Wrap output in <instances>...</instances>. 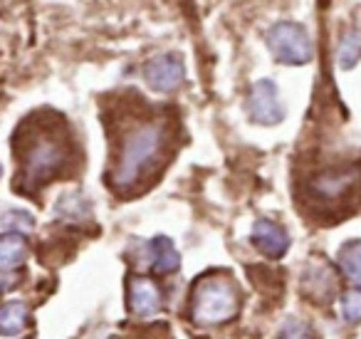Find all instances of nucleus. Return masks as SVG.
Segmentation results:
<instances>
[{
  "label": "nucleus",
  "instance_id": "nucleus-1",
  "mask_svg": "<svg viewBox=\"0 0 361 339\" xmlns=\"http://www.w3.org/2000/svg\"><path fill=\"white\" fill-rule=\"evenodd\" d=\"M75 139L65 126V117L37 112L16 134L18 159V194H32L50 181L60 179L62 171L72 164Z\"/></svg>",
  "mask_w": 361,
  "mask_h": 339
},
{
  "label": "nucleus",
  "instance_id": "nucleus-2",
  "mask_svg": "<svg viewBox=\"0 0 361 339\" xmlns=\"http://www.w3.org/2000/svg\"><path fill=\"white\" fill-rule=\"evenodd\" d=\"M171 144L169 121L161 114L129 117L121 124L119 141L111 151L109 186L114 191H131L154 171L164 166V154Z\"/></svg>",
  "mask_w": 361,
  "mask_h": 339
},
{
  "label": "nucleus",
  "instance_id": "nucleus-3",
  "mask_svg": "<svg viewBox=\"0 0 361 339\" xmlns=\"http://www.w3.org/2000/svg\"><path fill=\"white\" fill-rule=\"evenodd\" d=\"M305 196L322 208H339L361 201V161L329 164L314 171L305 184Z\"/></svg>",
  "mask_w": 361,
  "mask_h": 339
},
{
  "label": "nucleus",
  "instance_id": "nucleus-4",
  "mask_svg": "<svg viewBox=\"0 0 361 339\" xmlns=\"http://www.w3.org/2000/svg\"><path fill=\"white\" fill-rule=\"evenodd\" d=\"M240 309V297L233 282L223 278H203L193 287L191 314L198 324H221L233 319Z\"/></svg>",
  "mask_w": 361,
  "mask_h": 339
},
{
  "label": "nucleus",
  "instance_id": "nucleus-5",
  "mask_svg": "<svg viewBox=\"0 0 361 339\" xmlns=\"http://www.w3.org/2000/svg\"><path fill=\"white\" fill-rule=\"evenodd\" d=\"M265 42L272 57L282 65H307L312 60V37L305 25L295 20H280L267 30Z\"/></svg>",
  "mask_w": 361,
  "mask_h": 339
},
{
  "label": "nucleus",
  "instance_id": "nucleus-6",
  "mask_svg": "<svg viewBox=\"0 0 361 339\" xmlns=\"http://www.w3.org/2000/svg\"><path fill=\"white\" fill-rule=\"evenodd\" d=\"M247 114L255 124L275 126L285 119V105L272 80H257L247 92Z\"/></svg>",
  "mask_w": 361,
  "mask_h": 339
},
{
  "label": "nucleus",
  "instance_id": "nucleus-7",
  "mask_svg": "<svg viewBox=\"0 0 361 339\" xmlns=\"http://www.w3.org/2000/svg\"><path fill=\"white\" fill-rule=\"evenodd\" d=\"M183 75H186V67L176 52L156 55L144 65V82L154 92H173L183 82Z\"/></svg>",
  "mask_w": 361,
  "mask_h": 339
},
{
  "label": "nucleus",
  "instance_id": "nucleus-8",
  "mask_svg": "<svg viewBox=\"0 0 361 339\" xmlns=\"http://www.w3.org/2000/svg\"><path fill=\"white\" fill-rule=\"evenodd\" d=\"M252 243L267 258H282L290 248V233L280 223L260 218L252 225Z\"/></svg>",
  "mask_w": 361,
  "mask_h": 339
},
{
  "label": "nucleus",
  "instance_id": "nucleus-9",
  "mask_svg": "<svg viewBox=\"0 0 361 339\" xmlns=\"http://www.w3.org/2000/svg\"><path fill=\"white\" fill-rule=\"evenodd\" d=\"M129 307L136 317H151L161 307V292L151 280L131 278L129 280Z\"/></svg>",
  "mask_w": 361,
  "mask_h": 339
},
{
  "label": "nucleus",
  "instance_id": "nucleus-10",
  "mask_svg": "<svg viewBox=\"0 0 361 339\" xmlns=\"http://www.w3.org/2000/svg\"><path fill=\"white\" fill-rule=\"evenodd\" d=\"M149 258H151V268L161 275H169L180 268L178 250L171 243V238H164V235H159V238H154L149 243Z\"/></svg>",
  "mask_w": 361,
  "mask_h": 339
},
{
  "label": "nucleus",
  "instance_id": "nucleus-11",
  "mask_svg": "<svg viewBox=\"0 0 361 339\" xmlns=\"http://www.w3.org/2000/svg\"><path fill=\"white\" fill-rule=\"evenodd\" d=\"M27 255V240L23 233H11L0 235V270H13L25 260Z\"/></svg>",
  "mask_w": 361,
  "mask_h": 339
},
{
  "label": "nucleus",
  "instance_id": "nucleus-12",
  "mask_svg": "<svg viewBox=\"0 0 361 339\" xmlns=\"http://www.w3.org/2000/svg\"><path fill=\"white\" fill-rule=\"evenodd\" d=\"M27 307L23 302H8L0 307V334L13 337V334L23 332V327L27 324Z\"/></svg>",
  "mask_w": 361,
  "mask_h": 339
},
{
  "label": "nucleus",
  "instance_id": "nucleus-13",
  "mask_svg": "<svg viewBox=\"0 0 361 339\" xmlns=\"http://www.w3.org/2000/svg\"><path fill=\"white\" fill-rule=\"evenodd\" d=\"M336 260L346 278L361 282V240H346L336 253Z\"/></svg>",
  "mask_w": 361,
  "mask_h": 339
},
{
  "label": "nucleus",
  "instance_id": "nucleus-14",
  "mask_svg": "<svg viewBox=\"0 0 361 339\" xmlns=\"http://www.w3.org/2000/svg\"><path fill=\"white\" fill-rule=\"evenodd\" d=\"M361 57V32L349 30L341 35L339 47H336V62L341 70H351Z\"/></svg>",
  "mask_w": 361,
  "mask_h": 339
},
{
  "label": "nucleus",
  "instance_id": "nucleus-15",
  "mask_svg": "<svg viewBox=\"0 0 361 339\" xmlns=\"http://www.w3.org/2000/svg\"><path fill=\"white\" fill-rule=\"evenodd\" d=\"M57 215L70 218V220H80L82 215H90V203H87L80 194H67L65 198H60V203H57Z\"/></svg>",
  "mask_w": 361,
  "mask_h": 339
},
{
  "label": "nucleus",
  "instance_id": "nucleus-16",
  "mask_svg": "<svg viewBox=\"0 0 361 339\" xmlns=\"http://www.w3.org/2000/svg\"><path fill=\"white\" fill-rule=\"evenodd\" d=\"M341 317L346 322H361V287H351L341 295Z\"/></svg>",
  "mask_w": 361,
  "mask_h": 339
},
{
  "label": "nucleus",
  "instance_id": "nucleus-17",
  "mask_svg": "<svg viewBox=\"0 0 361 339\" xmlns=\"http://www.w3.org/2000/svg\"><path fill=\"white\" fill-rule=\"evenodd\" d=\"M3 225L18 230H32L35 228V218L30 213H23V210H11V213L3 215Z\"/></svg>",
  "mask_w": 361,
  "mask_h": 339
},
{
  "label": "nucleus",
  "instance_id": "nucleus-18",
  "mask_svg": "<svg viewBox=\"0 0 361 339\" xmlns=\"http://www.w3.org/2000/svg\"><path fill=\"white\" fill-rule=\"evenodd\" d=\"M0 176H3V166H0Z\"/></svg>",
  "mask_w": 361,
  "mask_h": 339
}]
</instances>
